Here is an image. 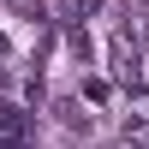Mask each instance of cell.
Wrapping results in <instances>:
<instances>
[{
	"mask_svg": "<svg viewBox=\"0 0 149 149\" xmlns=\"http://www.w3.org/2000/svg\"><path fill=\"white\" fill-rule=\"evenodd\" d=\"M125 36L137 48H149V0H125Z\"/></svg>",
	"mask_w": 149,
	"mask_h": 149,
	"instance_id": "cell-2",
	"label": "cell"
},
{
	"mask_svg": "<svg viewBox=\"0 0 149 149\" xmlns=\"http://www.w3.org/2000/svg\"><path fill=\"white\" fill-rule=\"evenodd\" d=\"M0 72H6V36H0Z\"/></svg>",
	"mask_w": 149,
	"mask_h": 149,
	"instance_id": "cell-4",
	"label": "cell"
},
{
	"mask_svg": "<svg viewBox=\"0 0 149 149\" xmlns=\"http://www.w3.org/2000/svg\"><path fill=\"white\" fill-rule=\"evenodd\" d=\"M107 66H113V78L125 84L131 95H137L143 84H149V66H143V48L131 42L125 30H113V42H107Z\"/></svg>",
	"mask_w": 149,
	"mask_h": 149,
	"instance_id": "cell-1",
	"label": "cell"
},
{
	"mask_svg": "<svg viewBox=\"0 0 149 149\" xmlns=\"http://www.w3.org/2000/svg\"><path fill=\"white\" fill-rule=\"evenodd\" d=\"M54 12L72 24V30H78L84 18H95V12H102V0H54Z\"/></svg>",
	"mask_w": 149,
	"mask_h": 149,
	"instance_id": "cell-3",
	"label": "cell"
}]
</instances>
